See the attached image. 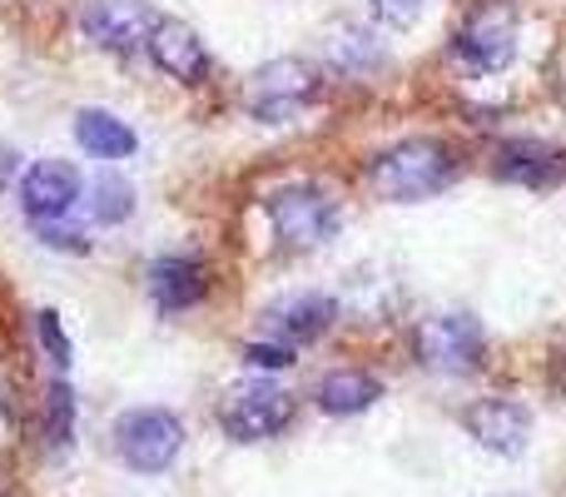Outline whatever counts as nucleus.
Wrapping results in <instances>:
<instances>
[{"label":"nucleus","mask_w":566,"mask_h":497,"mask_svg":"<svg viewBox=\"0 0 566 497\" xmlns=\"http://www.w3.org/2000/svg\"><path fill=\"white\" fill-rule=\"evenodd\" d=\"M452 175H458V159L432 135L398 139V145L378 149L368 159V185L388 205H422V199L442 195L452 185Z\"/></svg>","instance_id":"obj_1"},{"label":"nucleus","mask_w":566,"mask_h":497,"mask_svg":"<svg viewBox=\"0 0 566 497\" xmlns=\"http://www.w3.org/2000/svg\"><path fill=\"white\" fill-rule=\"evenodd\" d=\"M264 215L269 229L283 249L293 253H308L318 245H328L338 235V199L318 185H283L264 199Z\"/></svg>","instance_id":"obj_2"},{"label":"nucleus","mask_w":566,"mask_h":497,"mask_svg":"<svg viewBox=\"0 0 566 497\" xmlns=\"http://www.w3.org/2000/svg\"><path fill=\"white\" fill-rule=\"evenodd\" d=\"M179 448H185V423H179V413H169V408H129V413H119L115 453H119V463H125L129 473L155 478V473L175 468Z\"/></svg>","instance_id":"obj_3"},{"label":"nucleus","mask_w":566,"mask_h":497,"mask_svg":"<svg viewBox=\"0 0 566 497\" xmlns=\"http://www.w3.org/2000/svg\"><path fill=\"white\" fill-rule=\"evenodd\" d=\"M412 353L428 373L442 379H462V373L482 369V353H488V333L472 313H432L418 323L412 333Z\"/></svg>","instance_id":"obj_4"},{"label":"nucleus","mask_w":566,"mask_h":497,"mask_svg":"<svg viewBox=\"0 0 566 497\" xmlns=\"http://www.w3.org/2000/svg\"><path fill=\"white\" fill-rule=\"evenodd\" d=\"M313 95H318V70H313L308 60H298V55L264 60V65L249 75V85H244L249 115L264 120V125H283V120H293Z\"/></svg>","instance_id":"obj_5"},{"label":"nucleus","mask_w":566,"mask_h":497,"mask_svg":"<svg viewBox=\"0 0 566 497\" xmlns=\"http://www.w3.org/2000/svg\"><path fill=\"white\" fill-rule=\"evenodd\" d=\"M452 55H458L472 75L507 70L512 55H517V15H512L507 0H482V6L462 20L458 40H452Z\"/></svg>","instance_id":"obj_6"},{"label":"nucleus","mask_w":566,"mask_h":497,"mask_svg":"<svg viewBox=\"0 0 566 497\" xmlns=\"http://www.w3.org/2000/svg\"><path fill=\"white\" fill-rule=\"evenodd\" d=\"M289 423H293V393L269 379H254V383H244V389H234L224 398V408H219V428L234 443H269V438H279Z\"/></svg>","instance_id":"obj_7"},{"label":"nucleus","mask_w":566,"mask_h":497,"mask_svg":"<svg viewBox=\"0 0 566 497\" xmlns=\"http://www.w3.org/2000/svg\"><path fill=\"white\" fill-rule=\"evenodd\" d=\"M155 10L149 0H85L80 10V35L95 50H109V55H129L149 40L155 30Z\"/></svg>","instance_id":"obj_8"},{"label":"nucleus","mask_w":566,"mask_h":497,"mask_svg":"<svg viewBox=\"0 0 566 497\" xmlns=\"http://www.w3.org/2000/svg\"><path fill=\"white\" fill-rule=\"evenodd\" d=\"M20 215L30 225L40 219H65L70 209L85 199V175H80L70 159H35V165L20 175Z\"/></svg>","instance_id":"obj_9"},{"label":"nucleus","mask_w":566,"mask_h":497,"mask_svg":"<svg viewBox=\"0 0 566 497\" xmlns=\"http://www.w3.org/2000/svg\"><path fill=\"white\" fill-rule=\"evenodd\" d=\"M145 50H149V60H155L169 80H179V85H205L209 70H214V60H209L199 30L185 25V20H175V15H159L155 20Z\"/></svg>","instance_id":"obj_10"},{"label":"nucleus","mask_w":566,"mask_h":497,"mask_svg":"<svg viewBox=\"0 0 566 497\" xmlns=\"http://www.w3.org/2000/svg\"><path fill=\"white\" fill-rule=\"evenodd\" d=\"M145 289L159 313H189L209 299V263L199 253H159L145 273Z\"/></svg>","instance_id":"obj_11"},{"label":"nucleus","mask_w":566,"mask_h":497,"mask_svg":"<svg viewBox=\"0 0 566 497\" xmlns=\"http://www.w3.org/2000/svg\"><path fill=\"white\" fill-rule=\"evenodd\" d=\"M462 428H468L488 453L517 458L532 438V413L512 398H478L468 413H462Z\"/></svg>","instance_id":"obj_12"},{"label":"nucleus","mask_w":566,"mask_h":497,"mask_svg":"<svg viewBox=\"0 0 566 497\" xmlns=\"http://www.w3.org/2000/svg\"><path fill=\"white\" fill-rule=\"evenodd\" d=\"M323 65L343 80H368L388 65V45L378 40V30L358 25V20H338L323 35Z\"/></svg>","instance_id":"obj_13"},{"label":"nucleus","mask_w":566,"mask_h":497,"mask_svg":"<svg viewBox=\"0 0 566 497\" xmlns=\"http://www.w3.org/2000/svg\"><path fill=\"white\" fill-rule=\"evenodd\" d=\"M333 323H338V303H333L328 293H289V299H279L274 309L264 313V329L274 333L279 343H289V349L323 339Z\"/></svg>","instance_id":"obj_14"},{"label":"nucleus","mask_w":566,"mask_h":497,"mask_svg":"<svg viewBox=\"0 0 566 497\" xmlns=\"http://www.w3.org/2000/svg\"><path fill=\"white\" fill-rule=\"evenodd\" d=\"M492 175L507 179V185H527V189H547L566 179V155L552 145H537V139H512V145L497 149L492 159Z\"/></svg>","instance_id":"obj_15"},{"label":"nucleus","mask_w":566,"mask_h":497,"mask_svg":"<svg viewBox=\"0 0 566 497\" xmlns=\"http://www.w3.org/2000/svg\"><path fill=\"white\" fill-rule=\"evenodd\" d=\"M382 398V383L368 369H333L318 379L313 403H318L328 418H353V413H368Z\"/></svg>","instance_id":"obj_16"},{"label":"nucleus","mask_w":566,"mask_h":497,"mask_svg":"<svg viewBox=\"0 0 566 497\" xmlns=\"http://www.w3.org/2000/svg\"><path fill=\"white\" fill-rule=\"evenodd\" d=\"M75 145L95 159H129L139 149V135L129 120H119L115 110H95L85 105L75 115Z\"/></svg>","instance_id":"obj_17"},{"label":"nucleus","mask_w":566,"mask_h":497,"mask_svg":"<svg viewBox=\"0 0 566 497\" xmlns=\"http://www.w3.org/2000/svg\"><path fill=\"white\" fill-rule=\"evenodd\" d=\"M85 209H90V219H95L99 229L125 225V219L135 215V185L105 169V175H95L85 185Z\"/></svg>","instance_id":"obj_18"},{"label":"nucleus","mask_w":566,"mask_h":497,"mask_svg":"<svg viewBox=\"0 0 566 497\" xmlns=\"http://www.w3.org/2000/svg\"><path fill=\"white\" fill-rule=\"evenodd\" d=\"M45 443L50 453H70L75 443V389L65 383V373H55L45 393Z\"/></svg>","instance_id":"obj_19"},{"label":"nucleus","mask_w":566,"mask_h":497,"mask_svg":"<svg viewBox=\"0 0 566 497\" xmlns=\"http://www.w3.org/2000/svg\"><path fill=\"white\" fill-rule=\"evenodd\" d=\"M35 333H40V349H45L50 369L70 373V363H75V349H70V333H65V323H60L55 309H40L35 313Z\"/></svg>","instance_id":"obj_20"},{"label":"nucleus","mask_w":566,"mask_h":497,"mask_svg":"<svg viewBox=\"0 0 566 497\" xmlns=\"http://www.w3.org/2000/svg\"><path fill=\"white\" fill-rule=\"evenodd\" d=\"M368 10L382 20L388 30H408L422 20V10H428V0H368Z\"/></svg>","instance_id":"obj_21"},{"label":"nucleus","mask_w":566,"mask_h":497,"mask_svg":"<svg viewBox=\"0 0 566 497\" xmlns=\"http://www.w3.org/2000/svg\"><path fill=\"white\" fill-rule=\"evenodd\" d=\"M244 363H249V369H259V373H279V369H289V363H293V349H289V343H279V339L249 343Z\"/></svg>","instance_id":"obj_22"},{"label":"nucleus","mask_w":566,"mask_h":497,"mask_svg":"<svg viewBox=\"0 0 566 497\" xmlns=\"http://www.w3.org/2000/svg\"><path fill=\"white\" fill-rule=\"evenodd\" d=\"M35 239H40L45 249H65V253H85V249H90L85 235H80V229H65L60 219H40V225H35Z\"/></svg>","instance_id":"obj_23"},{"label":"nucleus","mask_w":566,"mask_h":497,"mask_svg":"<svg viewBox=\"0 0 566 497\" xmlns=\"http://www.w3.org/2000/svg\"><path fill=\"white\" fill-rule=\"evenodd\" d=\"M15 159H20V155H0V189H6V175L15 169Z\"/></svg>","instance_id":"obj_24"},{"label":"nucleus","mask_w":566,"mask_h":497,"mask_svg":"<svg viewBox=\"0 0 566 497\" xmlns=\"http://www.w3.org/2000/svg\"><path fill=\"white\" fill-rule=\"evenodd\" d=\"M497 497H522V493H497Z\"/></svg>","instance_id":"obj_25"},{"label":"nucleus","mask_w":566,"mask_h":497,"mask_svg":"<svg viewBox=\"0 0 566 497\" xmlns=\"http://www.w3.org/2000/svg\"><path fill=\"white\" fill-rule=\"evenodd\" d=\"M0 497H6V493H0Z\"/></svg>","instance_id":"obj_26"}]
</instances>
